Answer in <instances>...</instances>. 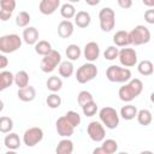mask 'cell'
Here are the masks:
<instances>
[{"mask_svg":"<svg viewBox=\"0 0 154 154\" xmlns=\"http://www.w3.org/2000/svg\"><path fill=\"white\" fill-rule=\"evenodd\" d=\"M93 154H106V153L101 149V147H97V148H95V149L93 150Z\"/></svg>","mask_w":154,"mask_h":154,"instance_id":"f6af8a7d","label":"cell"},{"mask_svg":"<svg viewBox=\"0 0 154 154\" xmlns=\"http://www.w3.org/2000/svg\"><path fill=\"white\" fill-rule=\"evenodd\" d=\"M64 117L66 118V120H67L73 128H77V126L81 124V122H82L81 116H79L77 112H75V111H69V112H66V114H65Z\"/></svg>","mask_w":154,"mask_h":154,"instance_id":"d590c367","label":"cell"},{"mask_svg":"<svg viewBox=\"0 0 154 154\" xmlns=\"http://www.w3.org/2000/svg\"><path fill=\"white\" fill-rule=\"evenodd\" d=\"M106 77L108 81L114 83H125L131 79V71L126 67H120L118 65H111L106 70Z\"/></svg>","mask_w":154,"mask_h":154,"instance_id":"7a4b0ae2","label":"cell"},{"mask_svg":"<svg viewBox=\"0 0 154 154\" xmlns=\"http://www.w3.org/2000/svg\"><path fill=\"white\" fill-rule=\"evenodd\" d=\"M22 46V38L17 34H8L0 37V52L7 54L18 51Z\"/></svg>","mask_w":154,"mask_h":154,"instance_id":"277c9868","label":"cell"},{"mask_svg":"<svg viewBox=\"0 0 154 154\" xmlns=\"http://www.w3.org/2000/svg\"><path fill=\"white\" fill-rule=\"evenodd\" d=\"M137 122L141 124V125H143V126H147V125H149L150 123H152V120H153V116H152V113H150V111H148V109H141V111H137Z\"/></svg>","mask_w":154,"mask_h":154,"instance_id":"f546056e","label":"cell"},{"mask_svg":"<svg viewBox=\"0 0 154 154\" xmlns=\"http://www.w3.org/2000/svg\"><path fill=\"white\" fill-rule=\"evenodd\" d=\"M118 59L124 67H132L137 64V53L134 48H122L118 53Z\"/></svg>","mask_w":154,"mask_h":154,"instance_id":"8fae6325","label":"cell"},{"mask_svg":"<svg viewBox=\"0 0 154 154\" xmlns=\"http://www.w3.org/2000/svg\"><path fill=\"white\" fill-rule=\"evenodd\" d=\"M73 152V142L69 138H64L59 141L55 148V154H72Z\"/></svg>","mask_w":154,"mask_h":154,"instance_id":"44dd1931","label":"cell"},{"mask_svg":"<svg viewBox=\"0 0 154 154\" xmlns=\"http://www.w3.org/2000/svg\"><path fill=\"white\" fill-rule=\"evenodd\" d=\"M7 65H8V59L6 58V55L0 54V70L7 67Z\"/></svg>","mask_w":154,"mask_h":154,"instance_id":"ee69618b","label":"cell"},{"mask_svg":"<svg viewBox=\"0 0 154 154\" xmlns=\"http://www.w3.org/2000/svg\"><path fill=\"white\" fill-rule=\"evenodd\" d=\"M11 16H12V13H11V12H7V11H2V10H0V20L6 22V20H8V19L11 18Z\"/></svg>","mask_w":154,"mask_h":154,"instance_id":"7bdbcfd3","label":"cell"},{"mask_svg":"<svg viewBox=\"0 0 154 154\" xmlns=\"http://www.w3.org/2000/svg\"><path fill=\"white\" fill-rule=\"evenodd\" d=\"M22 40L26 43V45H36V42L38 41V31L36 28L34 26H26L23 30V35H22Z\"/></svg>","mask_w":154,"mask_h":154,"instance_id":"9a60e30c","label":"cell"},{"mask_svg":"<svg viewBox=\"0 0 154 154\" xmlns=\"http://www.w3.org/2000/svg\"><path fill=\"white\" fill-rule=\"evenodd\" d=\"M55 128H57L58 135L61 137H70L71 135H73V131H75V128L66 120L65 117L58 118L55 123Z\"/></svg>","mask_w":154,"mask_h":154,"instance_id":"7c38bea8","label":"cell"},{"mask_svg":"<svg viewBox=\"0 0 154 154\" xmlns=\"http://www.w3.org/2000/svg\"><path fill=\"white\" fill-rule=\"evenodd\" d=\"M101 149L106 153V154H114L118 150V143L117 141L108 138V140H103L102 144H101Z\"/></svg>","mask_w":154,"mask_h":154,"instance_id":"1f68e13d","label":"cell"},{"mask_svg":"<svg viewBox=\"0 0 154 154\" xmlns=\"http://www.w3.org/2000/svg\"><path fill=\"white\" fill-rule=\"evenodd\" d=\"M118 154H129V153H126V152H120V153H118Z\"/></svg>","mask_w":154,"mask_h":154,"instance_id":"f907efd6","label":"cell"},{"mask_svg":"<svg viewBox=\"0 0 154 154\" xmlns=\"http://www.w3.org/2000/svg\"><path fill=\"white\" fill-rule=\"evenodd\" d=\"M0 7L2 11H7V12H13L16 8V1L14 0H1L0 1Z\"/></svg>","mask_w":154,"mask_h":154,"instance_id":"ab89813d","label":"cell"},{"mask_svg":"<svg viewBox=\"0 0 154 154\" xmlns=\"http://www.w3.org/2000/svg\"><path fill=\"white\" fill-rule=\"evenodd\" d=\"M18 99L23 102H30L32 101L35 97H36V89L31 85H28L25 88H22V89H18Z\"/></svg>","mask_w":154,"mask_h":154,"instance_id":"2e32d148","label":"cell"},{"mask_svg":"<svg viewBox=\"0 0 154 154\" xmlns=\"http://www.w3.org/2000/svg\"><path fill=\"white\" fill-rule=\"evenodd\" d=\"M73 70H75V69H73V64H72V61H69V60L61 61V63L59 64V66H58L59 75H60L61 77H64V78L71 77L72 73H73Z\"/></svg>","mask_w":154,"mask_h":154,"instance_id":"cb8c5ba5","label":"cell"},{"mask_svg":"<svg viewBox=\"0 0 154 154\" xmlns=\"http://www.w3.org/2000/svg\"><path fill=\"white\" fill-rule=\"evenodd\" d=\"M30 14L26 11H20L16 17V25L19 28H26L30 23Z\"/></svg>","mask_w":154,"mask_h":154,"instance_id":"d6a6232c","label":"cell"},{"mask_svg":"<svg viewBox=\"0 0 154 154\" xmlns=\"http://www.w3.org/2000/svg\"><path fill=\"white\" fill-rule=\"evenodd\" d=\"M60 14H61L63 18H65V20H69V19H71V18L75 17L76 8H75V6L72 4L65 2V4H63L60 6Z\"/></svg>","mask_w":154,"mask_h":154,"instance_id":"4316f807","label":"cell"},{"mask_svg":"<svg viewBox=\"0 0 154 154\" xmlns=\"http://www.w3.org/2000/svg\"><path fill=\"white\" fill-rule=\"evenodd\" d=\"M13 78H14V75L10 71H2L0 72V91L7 89L8 87L12 85L13 83Z\"/></svg>","mask_w":154,"mask_h":154,"instance_id":"d4e9b609","label":"cell"},{"mask_svg":"<svg viewBox=\"0 0 154 154\" xmlns=\"http://www.w3.org/2000/svg\"><path fill=\"white\" fill-rule=\"evenodd\" d=\"M143 90V83L141 79L138 78H134V79H130L129 83L124 84L123 87L119 88V91H118V95H119V99L124 102H130L132 101L135 97H137Z\"/></svg>","mask_w":154,"mask_h":154,"instance_id":"6da1fadb","label":"cell"},{"mask_svg":"<svg viewBox=\"0 0 154 154\" xmlns=\"http://www.w3.org/2000/svg\"><path fill=\"white\" fill-rule=\"evenodd\" d=\"M144 19L147 23L149 24H154V10L150 8V10H147L144 12Z\"/></svg>","mask_w":154,"mask_h":154,"instance_id":"60d3db41","label":"cell"},{"mask_svg":"<svg viewBox=\"0 0 154 154\" xmlns=\"http://www.w3.org/2000/svg\"><path fill=\"white\" fill-rule=\"evenodd\" d=\"M82 111H83V114L85 117H94L97 112V105H96L95 101H91V102L84 105L82 107Z\"/></svg>","mask_w":154,"mask_h":154,"instance_id":"74e56055","label":"cell"},{"mask_svg":"<svg viewBox=\"0 0 154 154\" xmlns=\"http://www.w3.org/2000/svg\"><path fill=\"white\" fill-rule=\"evenodd\" d=\"M46 85H47L48 90H51L52 93H57V91H59V90L61 89V87H63V81H61V78L58 77V76H51V77L47 79Z\"/></svg>","mask_w":154,"mask_h":154,"instance_id":"83f0119b","label":"cell"},{"mask_svg":"<svg viewBox=\"0 0 154 154\" xmlns=\"http://www.w3.org/2000/svg\"><path fill=\"white\" fill-rule=\"evenodd\" d=\"M90 22H91L90 14L87 11H78L75 14V24L81 29H84V28L89 26Z\"/></svg>","mask_w":154,"mask_h":154,"instance_id":"d6986e66","label":"cell"},{"mask_svg":"<svg viewBox=\"0 0 154 154\" xmlns=\"http://www.w3.org/2000/svg\"><path fill=\"white\" fill-rule=\"evenodd\" d=\"M42 138H43V131L38 126L29 128L28 130H25L23 135V142L28 147H35L37 143L42 141Z\"/></svg>","mask_w":154,"mask_h":154,"instance_id":"9c48e42d","label":"cell"},{"mask_svg":"<svg viewBox=\"0 0 154 154\" xmlns=\"http://www.w3.org/2000/svg\"><path fill=\"white\" fill-rule=\"evenodd\" d=\"M137 70L142 76H150L153 73V63L150 60H142L137 65Z\"/></svg>","mask_w":154,"mask_h":154,"instance_id":"4dcf8cb0","label":"cell"},{"mask_svg":"<svg viewBox=\"0 0 154 154\" xmlns=\"http://www.w3.org/2000/svg\"><path fill=\"white\" fill-rule=\"evenodd\" d=\"M96 76H97V67L93 63H85L81 65L76 72V79L81 84L93 81Z\"/></svg>","mask_w":154,"mask_h":154,"instance_id":"52a82bcc","label":"cell"},{"mask_svg":"<svg viewBox=\"0 0 154 154\" xmlns=\"http://www.w3.org/2000/svg\"><path fill=\"white\" fill-rule=\"evenodd\" d=\"M65 53H66V57H67L69 61H76V60H78V59L81 58L82 51H81V48H79L78 45L71 43V45L67 46Z\"/></svg>","mask_w":154,"mask_h":154,"instance_id":"603a6c76","label":"cell"},{"mask_svg":"<svg viewBox=\"0 0 154 154\" xmlns=\"http://www.w3.org/2000/svg\"><path fill=\"white\" fill-rule=\"evenodd\" d=\"M52 51V45L46 41V40H41V41H37L36 45H35V52L38 54V55H47L49 52Z\"/></svg>","mask_w":154,"mask_h":154,"instance_id":"f1b7e54d","label":"cell"},{"mask_svg":"<svg viewBox=\"0 0 154 154\" xmlns=\"http://www.w3.org/2000/svg\"><path fill=\"white\" fill-rule=\"evenodd\" d=\"M129 36H130L131 45H134V46H141V45L148 43L152 37L149 29L144 25H136L129 32Z\"/></svg>","mask_w":154,"mask_h":154,"instance_id":"8992f818","label":"cell"},{"mask_svg":"<svg viewBox=\"0 0 154 154\" xmlns=\"http://www.w3.org/2000/svg\"><path fill=\"white\" fill-rule=\"evenodd\" d=\"M137 116V108L134 105H125L120 108V117L124 120H132Z\"/></svg>","mask_w":154,"mask_h":154,"instance_id":"484cf974","label":"cell"},{"mask_svg":"<svg viewBox=\"0 0 154 154\" xmlns=\"http://www.w3.org/2000/svg\"><path fill=\"white\" fill-rule=\"evenodd\" d=\"M91 101H94V99H93V95L89 91H87V90L79 91V94L77 96V102H78V105L81 107H83L84 105H87V103H89Z\"/></svg>","mask_w":154,"mask_h":154,"instance_id":"8d00e7d4","label":"cell"},{"mask_svg":"<svg viewBox=\"0 0 154 154\" xmlns=\"http://www.w3.org/2000/svg\"><path fill=\"white\" fill-rule=\"evenodd\" d=\"M113 42L116 45V47H126L129 45H131L130 41V36L129 32L125 30H119L113 35Z\"/></svg>","mask_w":154,"mask_h":154,"instance_id":"ac0fdd59","label":"cell"},{"mask_svg":"<svg viewBox=\"0 0 154 154\" xmlns=\"http://www.w3.org/2000/svg\"><path fill=\"white\" fill-rule=\"evenodd\" d=\"M4 143L6 146V148H8L10 150H16L20 147L22 144V141L19 138V136L14 132H10L8 135H6L5 140H4Z\"/></svg>","mask_w":154,"mask_h":154,"instance_id":"ffe728a7","label":"cell"},{"mask_svg":"<svg viewBox=\"0 0 154 154\" xmlns=\"http://www.w3.org/2000/svg\"><path fill=\"white\" fill-rule=\"evenodd\" d=\"M99 118H100V123L109 130H113L119 125V116L113 107L106 106L101 108L99 111Z\"/></svg>","mask_w":154,"mask_h":154,"instance_id":"3957f363","label":"cell"},{"mask_svg":"<svg viewBox=\"0 0 154 154\" xmlns=\"http://www.w3.org/2000/svg\"><path fill=\"white\" fill-rule=\"evenodd\" d=\"M13 83L18 87V89H22V88L28 87V85H29V75H28V72L24 71V70L18 71V72L14 75Z\"/></svg>","mask_w":154,"mask_h":154,"instance_id":"7402d4cb","label":"cell"},{"mask_svg":"<svg viewBox=\"0 0 154 154\" xmlns=\"http://www.w3.org/2000/svg\"><path fill=\"white\" fill-rule=\"evenodd\" d=\"M100 28L105 32H109L116 25V13L111 7H103L99 12Z\"/></svg>","mask_w":154,"mask_h":154,"instance_id":"ba28073f","label":"cell"},{"mask_svg":"<svg viewBox=\"0 0 154 154\" xmlns=\"http://www.w3.org/2000/svg\"><path fill=\"white\" fill-rule=\"evenodd\" d=\"M73 34V23L71 20H61L58 25V35L61 38H67Z\"/></svg>","mask_w":154,"mask_h":154,"instance_id":"e0dca14e","label":"cell"},{"mask_svg":"<svg viewBox=\"0 0 154 154\" xmlns=\"http://www.w3.org/2000/svg\"><path fill=\"white\" fill-rule=\"evenodd\" d=\"M46 103H47V106L49 107V108H58L60 105H61V97L58 95V94H55V93H52V94H49L48 96H47V99H46Z\"/></svg>","mask_w":154,"mask_h":154,"instance_id":"e575fe53","label":"cell"},{"mask_svg":"<svg viewBox=\"0 0 154 154\" xmlns=\"http://www.w3.org/2000/svg\"><path fill=\"white\" fill-rule=\"evenodd\" d=\"M2 109H4V102H2L1 100H0V112H1Z\"/></svg>","mask_w":154,"mask_h":154,"instance_id":"681fc988","label":"cell"},{"mask_svg":"<svg viewBox=\"0 0 154 154\" xmlns=\"http://www.w3.org/2000/svg\"><path fill=\"white\" fill-rule=\"evenodd\" d=\"M140 154H153V152H150V150H143Z\"/></svg>","mask_w":154,"mask_h":154,"instance_id":"7dc6e473","label":"cell"},{"mask_svg":"<svg viewBox=\"0 0 154 154\" xmlns=\"http://www.w3.org/2000/svg\"><path fill=\"white\" fill-rule=\"evenodd\" d=\"M5 154H18V153H17L16 150H7Z\"/></svg>","mask_w":154,"mask_h":154,"instance_id":"c3c4849f","label":"cell"},{"mask_svg":"<svg viewBox=\"0 0 154 154\" xmlns=\"http://www.w3.org/2000/svg\"><path fill=\"white\" fill-rule=\"evenodd\" d=\"M99 2H100L99 0H96V1H87V4H88V5H91V6H94V5H97Z\"/></svg>","mask_w":154,"mask_h":154,"instance_id":"bcb514c9","label":"cell"},{"mask_svg":"<svg viewBox=\"0 0 154 154\" xmlns=\"http://www.w3.org/2000/svg\"><path fill=\"white\" fill-rule=\"evenodd\" d=\"M60 6V0H41L38 4V10L42 14H53Z\"/></svg>","mask_w":154,"mask_h":154,"instance_id":"5bb4252c","label":"cell"},{"mask_svg":"<svg viewBox=\"0 0 154 154\" xmlns=\"http://www.w3.org/2000/svg\"><path fill=\"white\" fill-rule=\"evenodd\" d=\"M87 132L90 137L91 141L94 142H102L105 140L106 136V131H105V126L100 123V122H90L87 126Z\"/></svg>","mask_w":154,"mask_h":154,"instance_id":"30bf717a","label":"cell"},{"mask_svg":"<svg viewBox=\"0 0 154 154\" xmlns=\"http://www.w3.org/2000/svg\"><path fill=\"white\" fill-rule=\"evenodd\" d=\"M118 53H119V49L116 46H108L103 52V57L106 60L112 61V60H116L118 58Z\"/></svg>","mask_w":154,"mask_h":154,"instance_id":"f35d334b","label":"cell"},{"mask_svg":"<svg viewBox=\"0 0 154 154\" xmlns=\"http://www.w3.org/2000/svg\"><path fill=\"white\" fill-rule=\"evenodd\" d=\"M61 63V55L58 51L55 49H52L47 55H45L40 63V69L42 72H46V73H49V72H53L58 66L59 64Z\"/></svg>","mask_w":154,"mask_h":154,"instance_id":"5b68a950","label":"cell"},{"mask_svg":"<svg viewBox=\"0 0 154 154\" xmlns=\"http://www.w3.org/2000/svg\"><path fill=\"white\" fill-rule=\"evenodd\" d=\"M13 129V120L10 117H0V132L2 134H10Z\"/></svg>","mask_w":154,"mask_h":154,"instance_id":"836d02e7","label":"cell"},{"mask_svg":"<svg viewBox=\"0 0 154 154\" xmlns=\"http://www.w3.org/2000/svg\"><path fill=\"white\" fill-rule=\"evenodd\" d=\"M83 54H84V58L89 63H93V61L97 60V58L100 57V47H99V45L96 42H94V41L88 42L84 46Z\"/></svg>","mask_w":154,"mask_h":154,"instance_id":"4fadbf2b","label":"cell"},{"mask_svg":"<svg viewBox=\"0 0 154 154\" xmlns=\"http://www.w3.org/2000/svg\"><path fill=\"white\" fill-rule=\"evenodd\" d=\"M118 5H119L122 8L126 10V8H130V7L132 6V1H131V0H118Z\"/></svg>","mask_w":154,"mask_h":154,"instance_id":"b9f144b4","label":"cell"}]
</instances>
